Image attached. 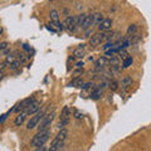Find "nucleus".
Returning a JSON list of instances; mask_svg holds the SVG:
<instances>
[{"instance_id": "nucleus-1", "label": "nucleus", "mask_w": 151, "mask_h": 151, "mask_svg": "<svg viewBox=\"0 0 151 151\" xmlns=\"http://www.w3.org/2000/svg\"><path fill=\"white\" fill-rule=\"evenodd\" d=\"M50 136V131L45 130V131H38V134L34 135V137L32 139L30 145L34 147H39V146H44V144L48 141Z\"/></svg>"}, {"instance_id": "nucleus-2", "label": "nucleus", "mask_w": 151, "mask_h": 151, "mask_svg": "<svg viewBox=\"0 0 151 151\" xmlns=\"http://www.w3.org/2000/svg\"><path fill=\"white\" fill-rule=\"evenodd\" d=\"M54 116H55V112L53 111L52 113H48V115H44L43 119L40 120V122L38 124V131H45L48 130V127L50 126L52 121L54 120Z\"/></svg>"}, {"instance_id": "nucleus-3", "label": "nucleus", "mask_w": 151, "mask_h": 151, "mask_svg": "<svg viewBox=\"0 0 151 151\" xmlns=\"http://www.w3.org/2000/svg\"><path fill=\"white\" fill-rule=\"evenodd\" d=\"M43 116H44V111H38L37 113H34V116H33L32 119L28 121L27 129L28 130H32V129H34V127H37L38 124L40 122V120L43 119Z\"/></svg>"}, {"instance_id": "nucleus-4", "label": "nucleus", "mask_w": 151, "mask_h": 151, "mask_svg": "<svg viewBox=\"0 0 151 151\" xmlns=\"http://www.w3.org/2000/svg\"><path fill=\"white\" fill-rule=\"evenodd\" d=\"M35 101V98L34 97H28V98H25V100H23L22 102H19L18 105L13 108L12 111H14V112H19V111H24V110H27L28 107H29L33 102Z\"/></svg>"}, {"instance_id": "nucleus-5", "label": "nucleus", "mask_w": 151, "mask_h": 151, "mask_svg": "<svg viewBox=\"0 0 151 151\" xmlns=\"http://www.w3.org/2000/svg\"><path fill=\"white\" fill-rule=\"evenodd\" d=\"M62 25H63V28H65L67 30L74 32L76 28H77V24H76V17H67Z\"/></svg>"}, {"instance_id": "nucleus-6", "label": "nucleus", "mask_w": 151, "mask_h": 151, "mask_svg": "<svg viewBox=\"0 0 151 151\" xmlns=\"http://www.w3.org/2000/svg\"><path fill=\"white\" fill-rule=\"evenodd\" d=\"M38 111H40V103L38 101H34L27 110H24V112L27 115H34V113H37Z\"/></svg>"}, {"instance_id": "nucleus-7", "label": "nucleus", "mask_w": 151, "mask_h": 151, "mask_svg": "<svg viewBox=\"0 0 151 151\" xmlns=\"http://www.w3.org/2000/svg\"><path fill=\"white\" fill-rule=\"evenodd\" d=\"M111 27H112V20L107 18V19H103V20L101 22V24L98 25V29L103 33V32H108V30H110Z\"/></svg>"}, {"instance_id": "nucleus-8", "label": "nucleus", "mask_w": 151, "mask_h": 151, "mask_svg": "<svg viewBox=\"0 0 151 151\" xmlns=\"http://www.w3.org/2000/svg\"><path fill=\"white\" fill-rule=\"evenodd\" d=\"M67 137H68V131L63 129V130H59V132L57 134V136L54 137V140L60 141V142H64V141L67 140Z\"/></svg>"}, {"instance_id": "nucleus-9", "label": "nucleus", "mask_w": 151, "mask_h": 151, "mask_svg": "<svg viewBox=\"0 0 151 151\" xmlns=\"http://www.w3.org/2000/svg\"><path fill=\"white\" fill-rule=\"evenodd\" d=\"M64 146V142H60V141H57V140H53L50 144V147L47 150V151H58L60 150Z\"/></svg>"}, {"instance_id": "nucleus-10", "label": "nucleus", "mask_w": 151, "mask_h": 151, "mask_svg": "<svg viewBox=\"0 0 151 151\" xmlns=\"http://www.w3.org/2000/svg\"><path fill=\"white\" fill-rule=\"evenodd\" d=\"M92 25H100L101 24V22L103 20V15L101 13H94V14H92Z\"/></svg>"}, {"instance_id": "nucleus-11", "label": "nucleus", "mask_w": 151, "mask_h": 151, "mask_svg": "<svg viewBox=\"0 0 151 151\" xmlns=\"http://www.w3.org/2000/svg\"><path fill=\"white\" fill-rule=\"evenodd\" d=\"M27 116H28V115H27V113H25L24 111L20 112V113H19V115L15 117V120H14V125H15V126H20V125L23 124V122L25 121Z\"/></svg>"}, {"instance_id": "nucleus-12", "label": "nucleus", "mask_w": 151, "mask_h": 151, "mask_svg": "<svg viewBox=\"0 0 151 151\" xmlns=\"http://www.w3.org/2000/svg\"><path fill=\"white\" fill-rule=\"evenodd\" d=\"M88 14H84V13H81L79 15L76 17V24H77V27H82L83 24V22H84V19L87 18Z\"/></svg>"}, {"instance_id": "nucleus-13", "label": "nucleus", "mask_w": 151, "mask_h": 151, "mask_svg": "<svg viewBox=\"0 0 151 151\" xmlns=\"http://www.w3.org/2000/svg\"><path fill=\"white\" fill-rule=\"evenodd\" d=\"M102 94H103V89H101L100 87H98L91 93V98H93V100H98V98L102 97Z\"/></svg>"}, {"instance_id": "nucleus-14", "label": "nucleus", "mask_w": 151, "mask_h": 151, "mask_svg": "<svg viewBox=\"0 0 151 151\" xmlns=\"http://www.w3.org/2000/svg\"><path fill=\"white\" fill-rule=\"evenodd\" d=\"M69 116H70L69 107H68V106H65V107L63 108L62 113H60V121H63V120H69Z\"/></svg>"}, {"instance_id": "nucleus-15", "label": "nucleus", "mask_w": 151, "mask_h": 151, "mask_svg": "<svg viewBox=\"0 0 151 151\" xmlns=\"http://www.w3.org/2000/svg\"><path fill=\"white\" fill-rule=\"evenodd\" d=\"M108 63H110V60H108L106 57H101V58H98L97 60H96V64L97 67H105V65H107Z\"/></svg>"}, {"instance_id": "nucleus-16", "label": "nucleus", "mask_w": 151, "mask_h": 151, "mask_svg": "<svg viewBox=\"0 0 151 151\" xmlns=\"http://www.w3.org/2000/svg\"><path fill=\"white\" fill-rule=\"evenodd\" d=\"M92 27V17L91 15H87V18L84 19L83 24H82V28L83 29H89Z\"/></svg>"}, {"instance_id": "nucleus-17", "label": "nucleus", "mask_w": 151, "mask_h": 151, "mask_svg": "<svg viewBox=\"0 0 151 151\" xmlns=\"http://www.w3.org/2000/svg\"><path fill=\"white\" fill-rule=\"evenodd\" d=\"M50 28L53 30H55V32H58V30H62L63 29V25H62V23H59V22H52L50 23Z\"/></svg>"}, {"instance_id": "nucleus-18", "label": "nucleus", "mask_w": 151, "mask_h": 151, "mask_svg": "<svg viewBox=\"0 0 151 151\" xmlns=\"http://www.w3.org/2000/svg\"><path fill=\"white\" fill-rule=\"evenodd\" d=\"M49 17H50V20L52 22H59V13L57 12V10H50Z\"/></svg>"}, {"instance_id": "nucleus-19", "label": "nucleus", "mask_w": 151, "mask_h": 151, "mask_svg": "<svg viewBox=\"0 0 151 151\" xmlns=\"http://www.w3.org/2000/svg\"><path fill=\"white\" fill-rule=\"evenodd\" d=\"M83 54H84V44H81L78 49L74 50V55L76 57H83Z\"/></svg>"}, {"instance_id": "nucleus-20", "label": "nucleus", "mask_w": 151, "mask_h": 151, "mask_svg": "<svg viewBox=\"0 0 151 151\" xmlns=\"http://www.w3.org/2000/svg\"><path fill=\"white\" fill-rule=\"evenodd\" d=\"M81 84H82V79L81 78H76V79H73V81L69 83V86L76 87V86H81Z\"/></svg>"}, {"instance_id": "nucleus-21", "label": "nucleus", "mask_w": 151, "mask_h": 151, "mask_svg": "<svg viewBox=\"0 0 151 151\" xmlns=\"http://www.w3.org/2000/svg\"><path fill=\"white\" fill-rule=\"evenodd\" d=\"M131 64H132V58L131 57H127V58L124 60V68H129Z\"/></svg>"}, {"instance_id": "nucleus-22", "label": "nucleus", "mask_w": 151, "mask_h": 151, "mask_svg": "<svg viewBox=\"0 0 151 151\" xmlns=\"http://www.w3.org/2000/svg\"><path fill=\"white\" fill-rule=\"evenodd\" d=\"M136 29H137V27H136L135 24H131L129 28H127V34H132V33H135Z\"/></svg>"}, {"instance_id": "nucleus-23", "label": "nucleus", "mask_w": 151, "mask_h": 151, "mask_svg": "<svg viewBox=\"0 0 151 151\" xmlns=\"http://www.w3.org/2000/svg\"><path fill=\"white\" fill-rule=\"evenodd\" d=\"M132 83V79L130 77H125L124 79H122V86H129V84Z\"/></svg>"}, {"instance_id": "nucleus-24", "label": "nucleus", "mask_w": 151, "mask_h": 151, "mask_svg": "<svg viewBox=\"0 0 151 151\" xmlns=\"http://www.w3.org/2000/svg\"><path fill=\"white\" fill-rule=\"evenodd\" d=\"M113 45H115V43H113V42H107L106 45L103 47V49H105V50H110L111 48H113Z\"/></svg>"}, {"instance_id": "nucleus-25", "label": "nucleus", "mask_w": 151, "mask_h": 151, "mask_svg": "<svg viewBox=\"0 0 151 151\" xmlns=\"http://www.w3.org/2000/svg\"><path fill=\"white\" fill-rule=\"evenodd\" d=\"M119 54H120V57H121L122 59H126V58H127V57H126V55H127V52L124 50V49H121V50L119 52Z\"/></svg>"}, {"instance_id": "nucleus-26", "label": "nucleus", "mask_w": 151, "mask_h": 151, "mask_svg": "<svg viewBox=\"0 0 151 151\" xmlns=\"http://www.w3.org/2000/svg\"><path fill=\"white\" fill-rule=\"evenodd\" d=\"M92 86H93V83H92V82H87V83H84V84H83L82 88H83V89H88V88H91Z\"/></svg>"}, {"instance_id": "nucleus-27", "label": "nucleus", "mask_w": 151, "mask_h": 151, "mask_svg": "<svg viewBox=\"0 0 151 151\" xmlns=\"http://www.w3.org/2000/svg\"><path fill=\"white\" fill-rule=\"evenodd\" d=\"M74 117H76V119H82L83 115H82V113H79V111L74 110Z\"/></svg>"}, {"instance_id": "nucleus-28", "label": "nucleus", "mask_w": 151, "mask_h": 151, "mask_svg": "<svg viewBox=\"0 0 151 151\" xmlns=\"http://www.w3.org/2000/svg\"><path fill=\"white\" fill-rule=\"evenodd\" d=\"M10 65H12V67H10V68H13V69H15V68H18V67H19V65H20V64H19V62H13V63H12Z\"/></svg>"}, {"instance_id": "nucleus-29", "label": "nucleus", "mask_w": 151, "mask_h": 151, "mask_svg": "<svg viewBox=\"0 0 151 151\" xmlns=\"http://www.w3.org/2000/svg\"><path fill=\"white\" fill-rule=\"evenodd\" d=\"M6 47H8V43H6V42H4V43H0V50L5 49Z\"/></svg>"}, {"instance_id": "nucleus-30", "label": "nucleus", "mask_w": 151, "mask_h": 151, "mask_svg": "<svg viewBox=\"0 0 151 151\" xmlns=\"http://www.w3.org/2000/svg\"><path fill=\"white\" fill-rule=\"evenodd\" d=\"M9 113H10V111H9L8 113H5V115H3V117H1V119H0V124H1V122H4V121H5V119L8 117V115H9Z\"/></svg>"}, {"instance_id": "nucleus-31", "label": "nucleus", "mask_w": 151, "mask_h": 151, "mask_svg": "<svg viewBox=\"0 0 151 151\" xmlns=\"http://www.w3.org/2000/svg\"><path fill=\"white\" fill-rule=\"evenodd\" d=\"M35 151H47V149H45V146H39V147L35 149Z\"/></svg>"}, {"instance_id": "nucleus-32", "label": "nucleus", "mask_w": 151, "mask_h": 151, "mask_svg": "<svg viewBox=\"0 0 151 151\" xmlns=\"http://www.w3.org/2000/svg\"><path fill=\"white\" fill-rule=\"evenodd\" d=\"M111 88L113 89V91H116V89H117V83L116 82H112L111 83Z\"/></svg>"}, {"instance_id": "nucleus-33", "label": "nucleus", "mask_w": 151, "mask_h": 151, "mask_svg": "<svg viewBox=\"0 0 151 151\" xmlns=\"http://www.w3.org/2000/svg\"><path fill=\"white\" fill-rule=\"evenodd\" d=\"M76 8H77L78 10H79V9L82 10V9H83V5H82V4H79V3H76Z\"/></svg>"}, {"instance_id": "nucleus-34", "label": "nucleus", "mask_w": 151, "mask_h": 151, "mask_svg": "<svg viewBox=\"0 0 151 151\" xmlns=\"http://www.w3.org/2000/svg\"><path fill=\"white\" fill-rule=\"evenodd\" d=\"M76 65H77V67H78V68H81V67H82V65H83V62H78V63H77V64H76Z\"/></svg>"}, {"instance_id": "nucleus-35", "label": "nucleus", "mask_w": 151, "mask_h": 151, "mask_svg": "<svg viewBox=\"0 0 151 151\" xmlns=\"http://www.w3.org/2000/svg\"><path fill=\"white\" fill-rule=\"evenodd\" d=\"M24 49H27V50H29V47H28V44H24Z\"/></svg>"}, {"instance_id": "nucleus-36", "label": "nucleus", "mask_w": 151, "mask_h": 151, "mask_svg": "<svg viewBox=\"0 0 151 151\" xmlns=\"http://www.w3.org/2000/svg\"><path fill=\"white\" fill-rule=\"evenodd\" d=\"M1 33H3V29H1V28H0V34H1Z\"/></svg>"}]
</instances>
